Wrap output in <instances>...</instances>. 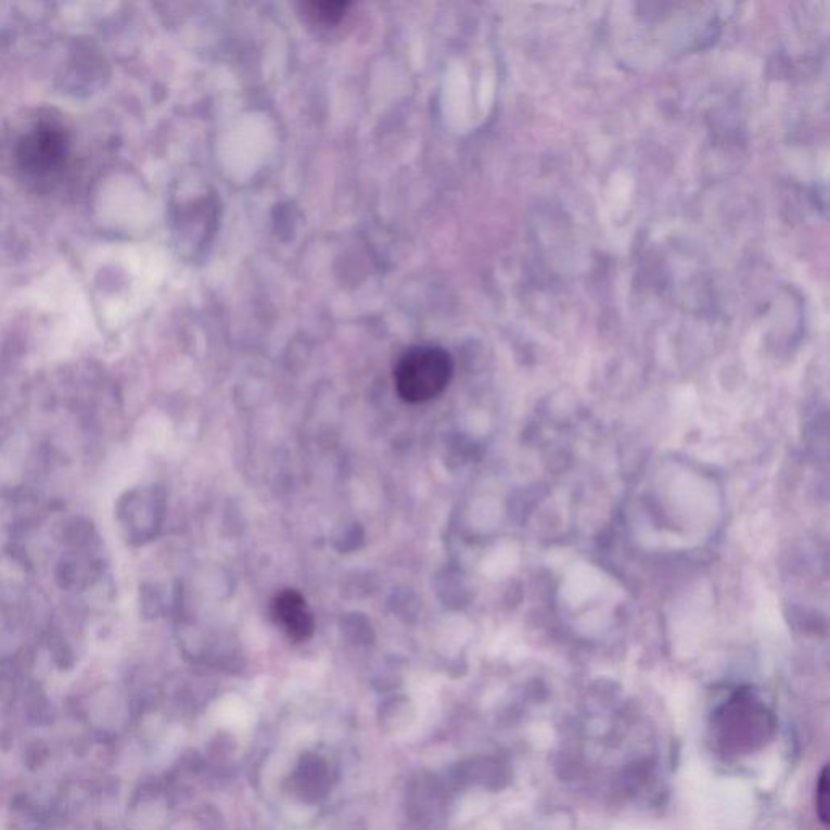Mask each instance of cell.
Listing matches in <instances>:
<instances>
[{"label":"cell","mask_w":830,"mask_h":830,"mask_svg":"<svg viewBox=\"0 0 830 830\" xmlns=\"http://www.w3.org/2000/svg\"><path fill=\"white\" fill-rule=\"evenodd\" d=\"M452 376L451 356L438 346H417L399 359L396 392L406 403L430 401L445 392Z\"/></svg>","instance_id":"1"},{"label":"cell","mask_w":830,"mask_h":830,"mask_svg":"<svg viewBox=\"0 0 830 830\" xmlns=\"http://www.w3.org/2000/svg\"><path fill=\"white\" fill-rule=\"evenodd\" d=\"M67 139L64 129L54 123H41L28 133L18 146L23 169L36 176L54 173L65 161Z\"/></svg>","instance_id":"2"},{"label":"cell","mask_w":830,"mask_h":830,"mask_svg":"<svg viewBox=\"0 0 830 830\" xmlns=\"http://www.w3.org/2000/svg\"><path fill=\"white\" fill-rule=\"evenodd\" d=\"M271 615L291 641L304 642L314 635V615L297 590H281L271 603Z\"/></svg>","instance_id":"3"},{"label":"cell","mask_w":830,"mask_h":830,"mask_svg":"<svg viewBox=\"0 0 830 830\" xmlns=\"http://www.w3.org/2000/svg\"><path fill=\"white\" fill-rule=\"evenodd\" d=\"M94 527L91 521L87 518H72L65 523L64 531H62V537H64L65 544L75 549H81V547L88 546L93 537Z\"/></svg>","instance_id":"4"},{"label":"cell","mask_w":830,"mask_h":830,"mask_svg":"<svg viewBox=\"0 0 830 830\" xmlns=\"http://www.w3.org/2000/svg\"><path fill=\"white\" fill-rule=\"evenodd\" d=\"M349 9V2H311L307 3V12L317 23L336 25Z\"/></svg>","instance_id":"5"},{"label":"cell","mask_w":830,"mask_h":830,"mask_svg":"<svg viewBox=\"0 0 830 830\" xmlns=\"http://www.w3.org/2000/svg\"><path fill=\"white\" fill-rule=\"evenodd\" d=\"M829 770L828 767H825L821 777H819L818 789H816V809H818L819 819L826 826L829 822Z\"/></svg>","instance_id":"6"}]
</instances>
